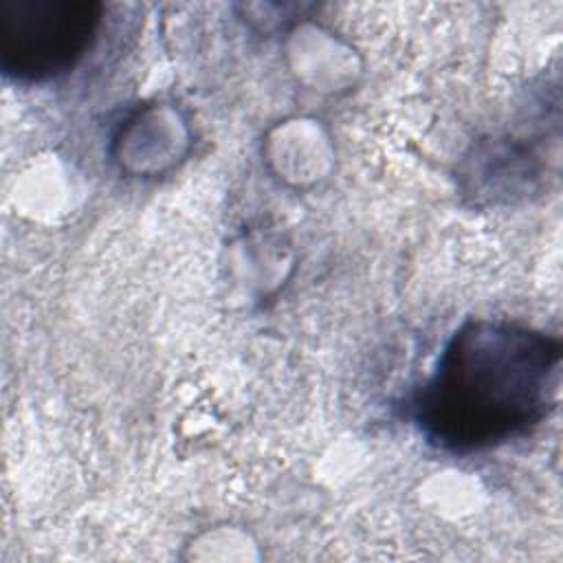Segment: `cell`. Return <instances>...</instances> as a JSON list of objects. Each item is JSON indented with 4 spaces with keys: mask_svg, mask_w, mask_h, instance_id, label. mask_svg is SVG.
Masks as SVG:
<instances>
[{
    "mask_svg": "<svg viewBox=\"0 0 563 563\" xmlns=\"http://www.w3.org/2000/svg\"><path fill=\"white\" fill-rule=\"evenodd\" d=\"M103 4L97 0H0V68L20 84L70 73L95 46Z\"/></svg>",
    "mask_w": 563,
    "mask_h": 563,
    "instance_id": "obj_2",
    "label": "cell"
},
{
    "mask_svg": "<svg viewBox=\"0 0 563 563\" xmlns=\"http://www.w3.org/2000/svg\"><path fill=\"white\" fill-rule=\"evenodd\" d=\"M561 341L541 330L473 319L446 341L411 416L433 446L477 453L539 427L559 398Z\"/></svg>",
    "mask_w": 563,
    "mask_h": 563,
    "instance_id": "obj_1",
    "label": "cell"
}]
</instances>
